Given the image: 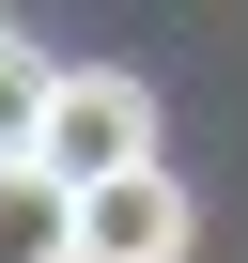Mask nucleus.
I'll use <instances>...</instances> for the list:
<instances>
[{"mask_svg":"<svg viewBox=\"0 0 248 263\" xmlns=\"http://www.w3.org/2000/svg\"><path fill=\"white\" fill-rule=\"evenodd\" d=\"M186 232H202V201L171 171H124L109 201H78V263H186Z\"/></svg>","mask_w":248,"mask_h":263,"instance_id":"2","label":"nucleus"},{"mask_svg":"<svg viewBox=\"0 0 248 263\" xmlns=\"http://www.w3.org/2000/svg\"><path fill=\"white\" fill-rule=\"evenodd\" d=\"M47 108H62V62H31L16 31H0V171L47 155Z\"/></svg>","mask_w":248,"mask_h":263,"instance_id":"4","label":"nucleus"},{"mask_svg":"<svg viewBox=\"0 0 248 263\" xmlns=\"http://www.w3.org/2000/svg\"><path fill=\"white\" fill-rule=\"evenodd\" d=\"M0 263H78V186L0 171Z\"/></svg>","mask_w":248,"mask_h":263,"instance_id":"3","label":"nucleus"},{"mask_svg":"<svg viewBox=\"0 0 248 263\" xmlns=\"http://www.w3.org/2000/svg\"><path fill=\"white\" fill-rule=\"evenodd\" d=\"M31 171L78 186V201H109L124 171H155V93H140V78H109V62H78L62 108H47V155H31Z\"/></svg>","mask_w":248,"mask_h":263,"instance_id":"1","label":"nucleus"}]
</instances>
